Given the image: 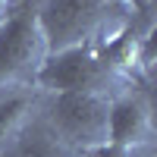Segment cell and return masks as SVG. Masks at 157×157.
Segmentation results:
<instances>
[{"label":"cell","instance_id":"obj_1","mask_svg":"<svg viewBox=\"0 0 157 157\" xmlns=\"http://www.w3.org/2000/svg\"><path fill=\"white\" fill-rule=\"evenodd\" d=\"M47 57V44L38 25V10L22 6L0 22V88H13L35 78Z\"/></svg>","mask_w":157,"mask_h":157},{"label":"cell","instance_id":"obj_2","mask_svg":"<svg viewBox=\"0 0 157 157\" xmlns=\"http://www.w3.org/2000/svg\"><path fill=\"white\" fill-rule=\"evenodd\" d=\"M107 107L101 91H66L50 101V129L69 148L88 151L107 141Z\"/></svg>","mask_w":157,"mask_h":157},{"label":"cell","instance_id":"obj_3","mask_svg":"<svg viewBox=\"0 0 157 157\" xmlns=\"http://www.w3.org/2000/svg\"><path fill=\"white\" fill-rule=\"evenodd\" d=\"M110 6V0H44V6L38 10V25L47 54L91 44V38L104 29V16Z\"/></svg>","mask_w":157,"mask_h":157},{"label":"cell","instance_id":"obj_4","mask_svg":"<svg viewBox=\"0 0 157 157\" xmlns=\"http://www.w3.org/2000/svg\"><path fill=\"white\" fill-rule=\"evenodd\" d=\"M101 60L94 44H78L66 47L57 54H47L41 69L35 72V85L50 91V94H66V91H101L104 78Z\"/></svg>","mask_w":157,"mask_h":157},{"label":"cell","instance_id":"obj_5","mask_svg":"<svg viewBox=\"0 0 157 157\" xmlns=\"http://www.w3.org/2000/svg\"><path fill=\"white\" fill-rule=\"evenodd\" d=\"M151 138V113L148 104L135 94H123L107 107V141L120 148H138Z\"/></svg>","mask_w":157,"mask_h":157},{"label":"cell","instance_id":"obj_6","mask_svg":"<svg viewBox=\"0 0 157 157\" xmlns=\"http://www.w3.org/2000/svg\"><path fill=\"white\" fill-rule=\"evenodd\" d=\"M13 157H72V148L63 145L47 123H32L19 129Z\"/></svg>","mask_w":157,"mask_h":157},{"label":"cell","instance_id":"obj_7","mask_svg":"<svg viewBox=\"0 0 157 157\" xmlns=\"http://www.w3.org/2000/svg\"><path fill=\"white\" fill-rule=\"evenodd\" d=\"M29 110H32V98L22 94V91L0 101V151H3L10 141L19 135V129L25 126Z\"/></svg>","mask_w":157,"mask_h":157},{"label":"cell","instance_id":"obj_8","mask_svg":"<svg viewBox=\"0 0 157 157\" xmlns=\"http://www.w3.org/2000/svg\"><path fill=\"white\" fill-rule=\"evenodd\" d=\"M82 154H85V157H132L129 148H120V145H113V141L94 145V148H88V151H82Z\"/></svg>","mask_w":157,"mask_h":157},{"label":"cell","instance_id":"obj_9","mask_svg":"<svg viewBox=\"0 0 157 157\" xmlns=\"http://www.w3.org/2000/svg\"><path fill=\"white\" fill-rule=\"evenodd\" d=\"M129 6H132L135 13H141V16H148L151 13V6H154V0H126Z\"/></svg>","mask_w":157,"mask_h":157},{"label":"cell","instance_id":"obj_10","mask_svg":"<svg viewBox=\"0 0 157 157\" xmlns=\"http://www.w3.org/2000/svg\"><path fill=\"white\" fill-rule=\"evenodd\" d=\"M10 3H13V0H0V22L6 19V13H10Z\"/></svg>","mask_w":157,"mask_h":157},{"label":"cell","instance_id":"obj_11","mask_svg":"<svg viewBox=\"0 0 157 157\" xmlns=\"http://www.w3.org/2000/svg\"><path fill=\"white\" fill-rule=\"evenodd\" d=\"M110 3H113V0H110Z\"/></svg>","mask_w":157,"mask_h":157}]
</instances>
